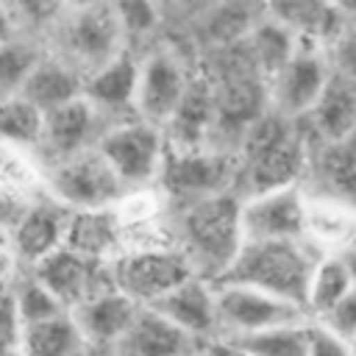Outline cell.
<instances>
[{
  "label": "cell",
  "mask_w": 356,
  "mask_h": 356,
  "mask_svg": "<svg viewBox=\"0 0 356 356\" xmlns=\"http://www.w3.org/2000/svg\"><path fill=\"white\" fill-rule=\"evenodd\" d=\"M309 356H356L353 339L337 334L334 328L314 323L309 328Z\"/></svg>",
  "instance_id": "cell-35"
},
{
  "label": "cell",
  "mask_w": 356,
  "mask_h": 356,
  "mask_svg": "<svg viewBox=\"0 0 356 356\" xmlns=\"http://www.w3.org/2000/svg\"><path fill=\"white\" fill-rule=\"evenodd\" d=\"M239 209L242 197L236 192H222L172 211L178 250L186 256L197 278L217 284L234 264L245 245Z\"/></svg>",
  "instance_id": "cell-2"
},
{
  "label": "cell",
  "mask_w": 356,
  "mask_h": 356,
  "mask_svg": "<svg viewBox=\"0 0 356 356\" xmlns=\"http://www.w3.org/2000/svg\"><path fill=\"white\" fill-rule=\"evenodd\" d=\"M0 245H8V225L0 222Z\"/></svg>",
  "instance_id": "cell-39"
},
{
  "label": "cell",
  "mask_w": 356,
  "mask_h": 356,
  "mask_svg": "<svg viewBox=\"0 0 356 356\" xmlns=\"http://www.w3.org/2000/svg\"><path fill=\"white\" fill-rule=\"evenodd\" d=\"M353 273L348 267L345 253H323L314 264L306 289V314L314 323L328 320L350 295Z\"/></svg>",
  "instance_id": "cell-26"
},
{
  "label": "cell",
  "mask_w": 356,
  "mask_h": 356,
  "mask_svg": "<svg viewBox=\"0 0 356 356\" xmlns=\"http://www.w3.org/2000/svg\"><path fill=\"white\" fill-rule=\"evenodd\" d=\"M214 289H217V342H242L248 337L309 320V314L300 306L250 286L214 284Z\"/></svg>",
  "instance_id": "cell-9"
},
{
  "label": "cell",
  "mask_w": 356,
  "mask_h": 356,
  "mask_svg": "<svg viewBox=\"0 0 356 356\" xmlns=\"http://www.w3.org/2000/svg\"><path fill=\"white\" fill-rule=\"evenodd\" d=\"M22 350L28 356H86L89 345L72 317V312H61L44 323L25 328Z\"/></svg>",
  "instance_id": "cell-28"
},
{
  "label": "cell",
  "mask_w": 356,
  "mask_h": 356,
  "mask_svg": "<svg viewBox=\"0 0 356 356\" xmlns=\"http://www.w3.org/2000/svg\"><path fill=\"white\" fill-rule=\"evenodd\" d=\"M86 356H111V350H97V348H89Z\"/></svg>",
  "instance_id": "cell-40"
},
{
  "label": "cell",
  "mask_w": 356,
  "mask_h": 356,
  "mask_svg": "<svg viewBox=\"0 0 356 356\" xmlns=\"http://www.w3.org/2000/svg\"><path fill=\"white\" fill-rule=\"evenodd\" d=\"M309 134L303 120L267 108L236 145V195L250 197L267 189L303 184L309 170Z\"/></svg>",
  "instance_id": "cell-1"
},
{
  "label": "cell",
  "mask_w": 356,
  "mask_h": 356,
  "mask_svg": "<svg viewBox=\"0 0 356 356\" xmlns=\"http://www.w3.org/2000/svg\"><path fill=\"white\" fill-rule=\"evenodd\" d=\"M28 273L42 286H47V292L67 312H72L75 306H81L92 295H97L103 289H111L108 264L92 261V259H86V256H81L70 248H58L56 253L44 256L33 267H28Z\"/></svg>",
  "instance_id": "cell-14"
},
{
  "label": "cell",
  "mask_w": 356,
  "mask_h": 356,
  "mask_svg": "<svg viewBox=\"0 0 356 356\" xmlns=\"http://www.w3.org/2000/svg\"><path fill=\"white\" fill-rule=\"evenodd\" d=\"M309 328H312V320L292 323V325H281L231 345H236L248 356H309Z\"/></svg>",
  "instance_id": "cell-31"
},
{
  "label": "cell",
  "mask_w": 356,
  "mask_h": 356,
  "mask_svg": "<svg viewBox=\"0 0 356 356\" xmlns=\"http://www.w3.org/2000/svg\"><path fill=\"white\" fill-rule=\"evenodd\" d=\"M136 89H139V56L125 50L106 67L83 78V100L108 122H122L136 117Z\"/></svg>",
  "instance_id": "cell-16"
},
{
  "label": "cell",
  "mask_w": 356,
  "mask_h": 356,
  "mask_svg": "<svg viewBox=\"0 0 356 356\" xmlns=\"http://www.w3.org/2000/svg\"><path fill=\"white\" fill-rule=\"evenodd\" d=\"M309 192L303 184L242 197L239 220L245 242H303Z\"/></svg>",
  "instance_id": "cell-12"
},
{
  "label": "cell",
  "mask_w": 356,
  "mask_h": 356,
  "mask_svg": "<svg viewBox=\"0 0 356 356\" xmlns=\"http://www.w3.org/2000/svg\"><path fill=\"white\" fill-rule=\"evenodd\" d=\"M19 95L28 103H33L42 114H50L83 95V75L67 61H61L58 56L44 50V56L31 70Z\"/></svg>",
  "instance_id": "cell-23"
},
{
  "label": "cell",
  "mask_w": 356,
  "mask_h": 356,
  "mask_svg": "<svg viewBox=\"0 0 356 356\" xmlns=\"http://www.w3.org/2000/svg\"><path fill=\"white\" fill-rule=\"evenodd\" d=\"M139 56V89H136V117L167 128L175 111L181 108L189 83L195 78L184 53L172 44H150Z\"/></svg>",
  "instance_id": "cell-8"
},
{
  "label": "cell",
  "mask_w": 356,
  "mask_h": 356,
  "mask_svg": "<svg viewBox=\"0 0 356 356\" xmlns=\"http://www.w3.org/2000/svg\"><path fill=\"white\" fill-rule=\"evenodd\" d=\"M206 353H209V356H248L245 350H239V348L231 345V342H211V345L206 348Z\"/></svg>",
  "instance_id": "cell-38"
},
{
  "label": "cell",
  "mask_w": 356,
  "mask_h": 356,
  "mask_svg": "<svg viewBox=\"0 0 356 356\" xmlns=\"http://www.w3.org/2000/svg\"><path fill=\"white\" fill-rule=\"evenodd\" d=\"M11 298H14V306H17V314L22 320L25 328L36 325V323H44L50 317H58L61 312H67L50 292L47 286H42L28 270H22L17 275V281L11 284Z\"/></svg>",
  "instance_id": "cell-32"
},
{
  "label": "cell",
  "mask_w": 356,
  "mask_h": 356,
  "mask_svg": "<svg viewBox=\"0 0 356 356\" xmlns=\"http://www.w3.org/2000/svg\"><path fill=\"white\" fill-rule=\"evenodd\" d=\"M44 56V47L33 42L31 36H17L14 42L0 47V97L19 95L31 70Z\"/></svg>",
  "instance_id": "cell-30"
},
{
  "label": "cell",
  "mask_w": 356,
  "mask_h": 356,
  "mask_svg": "<svg viewBox=\"0 0 356 356\" xmlns=\"http://www.w3.org/2000/svg\"><path fill=\"white\" fill-rule=\"evenodd\" d=\"M195 356H209V353H206V348H203V350H200V353H195Z\"/></svg>",
  "instance_id": "cell-41"
},
{
  "label": "cell",
  "mask_w": 356,
  "mask_h": 356,
  "mask_svg": "<svg viewBox=\"0 0 356 356\" xmlns=\"http://www.w3.org/2000/svg\"><path fill=\"white\" fill-rule=\"evenodd\" d=\"M111 286L131 298L139 309L156 306L184 281L195 278L192 264L178 248H159V250H125L111 264Z\"/></svg>",
  "instance_id": "cell-10"
},
{
  "label": "cell",
  "mask_w": 356,
  "mask_h": 356,
  "mask_svg": "<svg viewBox=\"0 0 356 356\" xmlns=\"http://www.w3.org/2000/svg\"><path fill=\"white\" fill-rule=\"evenodd\" d=\"M323 253L303 242H245L234 264L217 284H239L281 300H289L306 312V289L314 264Z\"/></svg>",
  "instance_id": "cell-3"
},
{
  "label": "cell",
  "mask_w": 356,
  "mask_h": 356,
  "mask_svg": "<svg viewBox=\"0 0 356 356\" xmlns=\"http://www.w3.org/2000/svg\"><path fill=\"white\" fill-rule=\"evenodd\" d=\"M22 356H28V353H22Z\"/></svg>",
  "instance_id": "cell-44"
},
{
  "label": "cell",
  "mask_w": 356,
  "mask_h": 356,
  "mask_svg": "<svg viewBox=\"0 0 356 356\" xmlns=\"http://www.w3.org/2000/svg\"><path fill=\"white\" fill-rule=\"evenodd\" d=\"M328 61L337 78L356 83V22H345V28L328 44Z\"/></svg>",
  "instance_id": "cell-34"
},
{
  "label": "cell",
  "mask_w": 356,
  "mask_h": 356,
  "mask_svg": "<svg viewBox=\"0 0 356 356\" xmlns=\"http://www.w3.org/2000/svg\"><path fill=\"white\" fill-rule=\"evenodd\" d=\"M114 6H117V17L125 33V47L131 53H134V44L147 42L164 19V11L153 3H114Z\"/></svg>",
  "instance_id": "cell-33"
},
{
  "label": "cell",
  "mask_w": 356,
  "mask_h": 356,
  "mask_svg": "<svg viewBox=\"0 0 356 356\" xmlns=\"http://www.w3.org/2000/svg\"><path fill=\"white\" fill-rule=\"evenodd\" d=\"M108 122L83 100V95L50 114H44L42 136L33 150L42 170L56 167L72 156H81L86 150H95L106 134Z\"/></svg>",
  "instance_id": "cell-13"
},
{
  "label": "cell",
  "mask_w": 356,
  "mask_h": 356,
  "mask_svg": "<svg viewBox=\"0 0 356 356\" xmlns=\"http://www.w3.org/2000/svg\"><path fill=\"white\" fill-rule=\"evenodd\" d=\"M203 348L209 345L195 342L153 309H139L128 334L111 348V356H195Z\"/></svg>",
  "instance_id": "cell-19"
},
{
  "label": "cell",
  "mask_w": 356,
  "mask_h": 356,
  "mask_svg": "<svg viewBox=\"0 0 356 356\" xmlns=\"http://www.w3.org/2000/svg\"><path fill=\"white\" fill-rule=\"evenodd\" d=\"M19 273H22V264L17 261L11 245H0V289H8Z\"/></svg>",
  "instance_id": "cell-36"
},
{
  "label": "cell",
  "mask_w": 356,
  "mask_h": 356,
  "mask_svg": "<svg viewBox=\"0 0 356 356\" xmlns=\"http://www.w3.org/2000/svg\"><path fill=\"white\" fill-rule=\"evenodd\" d=\"M64 248H70L92 261L111 264L120 253H125V225L117 214V206L103 209V211L72 214Z\"/></svg>",
  "instance_id": "cell-21"
},
{
  "label": "cell",
  "mask_w": 356,
  "mask_h": 356,
  "mask_svg": "<svg viewBox=\"0 0 356 356\" xmlns=\"http://www.w3.org/2000/svg\"><path fill=\"white\" fill-rule=\"evenodd\" d=\"M44 189L56 203H61L72 214L114 209L128 195L122 181L117 178V172L97 147L72 156L56 167H47Z\"/></svg>",
  "instance_id": "cell-7"
},
{
  "label": "cell",
  "mask_w": 356,
  "mask_h": 356,
  "mask_svg": "<svg viewBox=\"0 0 356 356\" xmlns=\"http://www.w3.org/2000/svg\"><path fill=\"white\" fill-rule=\"evenodd\" d=\"M17 36H22L19 22H17V11H14V6L0 3V47L14 42Z\"/></svg>",
  "instance_id": "cell-37"
},
{
  "label": "cell",
  "mask_w": 356,
  "mask_h": 356,
  "mask_svg": "<svg viewBox=\"0 0 356 356\" xmlns=\"http://www.w3.org/2000/svg\"><path fill=\"white\" fill-rule=\"evenodd\" d=\"M42 125L44 114L22 95L0 97V145L33 153L42 136Z\"/></svg>",
  "instance_id": "cell-29"
},
{
  "label": "cell",
  "mask_w": 356,
  "mask_h": 356,
  "mask_svg": "<svg viewBox=\"0 0 356 356\" xmlns=\"http://www.w3.org/2000/svg\"><path fill=\"white\" fill-rule=\"evenodd\" d=\"M150 309L161 314L170 325L192 337L195 342L200 345L217 342V289L211 281L195 275Z\"/></svg>",
  "instance_id": "cell-17"
},
{
  "label": "cell",
  "mask_w": 356,
  "mask_h": 356,
  "mask_svg": "<svg viewBox=\"0 0 356 356\" xmlns=\"http://www.w3.org/2000/svg\"><path fill=\"white\" fill-rule=\"evenodd\" d=\"M317 159L309 156V170L320 186L309 195H325L356 206V136L339 145H314Z\"/></svg>",
  "instance_id": "cell-25"
},
{
  "label": "cell",
  "mask_w": 356,
  "mask_h": 356,
  "mask_svg": "<svg viewBox=\"0 0 356 356\" xmlns=\"http://www.w3.org/2000/svg\"><path fill=\"white\" fill-rule=\"evenodd\" d=\"M159 192L172 211L222 192H236V153L225 147L170 150Z\"/></svg>",
  "instance_id": "cell-6"
},
{
  "label": "cell",
  "mask_w": 356,
  "mask_h": 356,
  "mask_svg": "<svg viewBox=\"0 0 356 356\" xmlns=\"http://www.w3.org/2000/svg\"><path fill=\"white\" fill-rule=\"evenodd\" d=\"M298 42L300 39L286 25H281L275 17H270V11L264 6V17L248 33V39L242 42V47H245L250 64L256 67V72L270 83L281 72V67L289 61V56L295 53Z\"/></svg>",
  "instance_id": "cell-27"
},
{
  "label": "cell",
  "mask_w": 356,
  "mask_h": 356,
  "mask_svg": "<svg viewBox=\"0 0 356 356\" xmlns=\"http://www.w3.org/2000/svg\"><path fill=\"white\" fill-rule=\"evenodd\" d=\"M139 306L125 298L120 289H103L72 309V317L89 348L111 350L134 325Z\"/></svg>",
  "instance_id": "cell-18"
},
{
  "label": "cell",
  "mask_w": 356,
  "mask_h": 356,
  "mask_svg": "<svg viewBox=\"0 0 356 356\" xmlns=\"http://www.w3.org/2000/svg\"><path fill=\"white\" fill-rule=\"evenodd\" d=\"M306 134L314 145H339L356 136V83L345 78H331L328 89L317 106L303 120Z\"/></svg>",
  "instance_id": "cell-20"
},
{
  "label": "cell",
  "mask_w": 356,
  "mask_h": 356,
  "mask_svg": "<svg viewBox=\"0 0 356 356\" xmlns=\"http://www.w3.org/2000/svg\"><path fill=\"white\" fill-rule=\"evenodd\" d=\"M47 53L75 67L83 78L125 53V33L114 3H83L58 8L50 25Z\"/></svg>",
  "instance_id": "cell-4"
},
{
  "label": "cell",
  "mask_w": 356,
  "mask_h": 356,
  "mask_svg": "<svg viewBox=\"0 0 356 356\" xmlns=\"http://www.w3.org/2000/svg\"><path fill=\"white\" fill-rule=\"evenodd\" d=\"M97 150L111 164L125 192L156 189L170 156L164 128H156L139 117L114 122L106 128Z\"/></svg>",
  "instance_id": "cell-5"
},
{
  "label": "cell",
  "mask_w": 356,
  "mask_h": 356,
  "mask_svg": "<svg viewBox=\"0 0 356 356\" xmlns=\"http://www.w3.org/2000/svg\"><path fill=\"white\" fill-rule=\"evenodd\" d=\"M350 250H356V239H353V245H350Z\"/></svg>",
  "instance_id": "cell-42"
},
{
  "label": "cell",
  "mask_w": 356,
  "mask_h": 356,
  "mask_svg": "<svg viewBox=\"0 0 356 356\" xmlns=\"http://www.w3.org/2000/svg\"><path fill=\"white\" fill-rule=\"evenodd\" d=\"M356 239V206L325 197L309 195L306 209V242L320 253H345Z\"/></svg>",
  "instance_id": "cell-22"
},
{
  "label": "cell",
  "mask_w": 356,
  "mask_h": 356,
  "mask_svg": "<svg viewBox=\"0 0 356 356\" xmlns=\"http://www.w3.org/2000/svg\"><path fill=\"white\" fill-rule=\"evenodd\" d=\"M70 222H72V211L64 209L61 203H56L50 195L25 206L8 231V245L17 256V261L22 264V270L33 267L44 256L64 248Z\"/></svg>",
  "instance_id": "cell-15"
},
{
  "label": "cell",
  "mask_w": 356,
  "mask_h": 356,
  "mask_svg": "<svg viewBox=\"0 0 356 356\" xmlns=\"http://www.w3.org/2000/svg\"><path fill=\"white\" fill-rule=\"evenodd\" d=\"M44 170L31 150L0 145V203L17 217L25 206L44 197Z\"/></svg>",
  "instance_id": "cell-24"
},
{
  "label": "cell",
  "mask_w": 356,
  "mask_h": 356,
  "mask_svg": "<svg viewBox=\"0 0 356 356\" xmlns=\"http://www.w3.org/2000/svg\"><path fill=\"white\" fill-rule=\"evenodd\" d=\"M353 345H356V337H353Z\"/></svg>",
  "instance_id": "cell-43"
},
{
  "label": "cell",
  "mask_w": 356,
  "mask_h": 356,
  "mask_svg": "<svg viewBox=\"0 0 356 356\" xmlns=\"http://www.w3.org/2000/svg\"><path fill=\"white\" fill-rule=\"evenodd\" d=\"M334 78L328 47L312 39H300L281 72L267 83L270 108L289 117L306 120Z\"/></svg>",
  "instance_id": "cell-11"
}]
</instances>
